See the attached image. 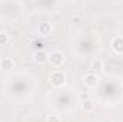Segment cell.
Listing matches in <instances>:
<instances>
[{
	"instance_id": "obj_1",
	"label": "cell",
	"mask_w": 123,
	"mask_h": 122,
	"mask_svg": "<svg viewBox=\"0 0 123 122\" xmlns=\"http://www.w3.org/2000/svg\"><path fill=\"white\" fill-rule=\"evenodd\" d=\"M66 82H67V78H66V73H64L63 70L56 69V70L50 72V75H49V83H50L53 88H56V89L63 88V86L66 85Z\"/></svg>"
},
{
	"instance_id": "obj_2",
	"label": "cell",
	"mask_w": 123,
	"mask_h": 122,
	"mask_svg": "<svg viewBox=\"0 0 123 122\" xmlns=\"http://www.w3.org/2000/svg\"><path fill=\"white\" fill-rule=\"evenodd\" d=\"M83 83L87 89H96L100 83V76L97 73H93V72H89L85 75L83 78Z\"/></svg>"
},
{
	"instance_id": "obj_3",
	"label": "cell",
	"mask_w": 123,
	"mask_h": 122,
	"mask_svg": "<svg viewBox=\"0 0 123 122\" xmlns=\"http://www.w3.org/2000/svg\"><path fill=\"white\" fill-rule=\"evenodd\" d=\"M49 61H50V65L53 68H62L66 62V56L62 50H55L49 55Z\"/></svg>"
},
{
	"instance_id": "obj_4",
	"label": "cell",
	"mask_w": 123,
	"mask_h": 122,
	"mask_svg": "<svg viewBox=\"0 0 123 122\" xmlns=\"http://www.w3.org/2000/svg\"><path fill=\"white\" fill-rule=\"evenodd\" d=\"M52 32H53L52 23H49V22H42V23H39V26H37V34H39V36L47 37V36L52 34Z\"/></svg>"
},
{
	"instance_id": "obj_5",
	"label": "cell",
	"mask_w": 123,
	"mask_h": 122,
	"mask_svg": "<svg viewBox=\"0 0 123 122\" xmlns=\"http://www.w3.org/2000/svg\"><path fill=\"white\" fill-rule=\"evenodd\" d=\"M110 47L116 55H123V36H115L112 39Z\"/></svg>"
},
{
	"instance_id": "obj_6",
	"label": "cell",
	"mask_w": 123,
	"mask_h": 122,
	"mask_svg": "<svg viewBox=\"0 0 123 122\" xmlns=\"http://www.w3.org/2000/svg\"><path fill=\"white\" fill-rule=\"evenodd\" d=\"M33 62L37 65H44L46 62H49V53L46 50H42V49L36 50L33 53Z\"/></svg>"
},
{
	"instance_id": "obj_7",
	"label": "cell",
	"mask_w": 123,
	"mask_h": 122,
	"mask_svg": "<svg viewBox=\"0 0 123 122\" xmlns=\"http://www.w3.org/2000/svg\"><path fill=\"white\" fill-rule=\"evenodd\" d=\"M0 69L4 72H10L14 69V61L12 58H1L0 59Z\"/></svg>"
},
{
	"instance_id": "obj_8",
	"label": "cell",
	"mask_w": 123,
	"mask_h": 122,
	"mask_svg": "<svg viewBox=\"0 0 123 122\" xmlns=\"http://www.w3.org/2000/svg\"><path fill=\"white\" fill-rule=\"evenodd\" d=\"M94 108H96V102L93 99H85L82 102V109H83L85 114H92L94 111Z\"/></svg>"
},
{
	"instance_id": "obj_9",
	"label": "cell",
	"mask_w": 123,
	"mask_h": 122,
	"mask_svg": "<svg viewBox=\"0 0 123 122\" xmlns=\"http://www.w3.org/2000/svg\"><path fill=\"white\" fill-rule=\"evenodd\" d=\"M90 70H92L93 73H96V72H102L103 70V62L100 61V59H93L90 62Z\"/></svg>"
},
{
	"instance_id": "obj_10",
	"label": "cell",
	"mask_w": 123,
	"mask_h": 122,
	"mask_svg": "<svg viewBox=\"0 0 123 122\" xmlns=\"http://www.w3.org/2000/svg\"><path fill=\"white\" fill-rule=\"evenodd\" d=\"M9 40H10L9 34H7L6 32H0V46L7 45V43H9Z\"/></svg>"
},
{
	"instance_id": "obj_11",
	"label": "cell",
	"mask_w": 123,
	"mask_h": 122,
	"mask_svg": "<svg viewBox=\"0 0 123 122\" xmlns=\"http://www.w3.org/2000/svg\"><path fill=\"white\" fill-rule=\"evenodd\" d=\"M46 122H62V118L59 116V115H49L47 116V119H46Z\"/></svg>"
},
{
	"instance_id": "obj_12",
	"label": "cell",
	"mask_w": 123,
	"mask_h": 122,
	"mask_svg": "<svg viewBox=\"0 0 123 122\" xmlns=\"http://www.w3.org/2000/svg\"><path fill=\"white\" fill-rule=\"evenodd\" d=\"M120 92H122V95H123V82H122V85H120Z\"/></svg>"
}]
</instances>
